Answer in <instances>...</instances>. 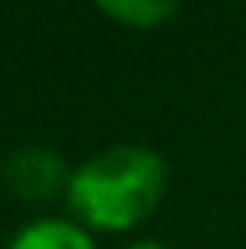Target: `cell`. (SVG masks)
I'll return each mask as SVG.
<instances>
[{
  "mask_svg": "<svg viewBox=\"0 0 246 249\" xmlns=\"http://www.w3.org/2000/svg\"><path fill=\"white\" fill-rule=\"evenodd\" d=\"M69 174L58 152L40 148V144H25V148L11 152L4 162V184L11 188V195H19L25 202H47L51 195L62 192L69 184Z\"/></svg>",
  "mask_w": 246,
  "mask_h": 249,
  "instance_id": "cell-2",
  "label": "cell"
},
{
  "mask_svg": "<svg viewBox=\"0 0 246 249\" xmlns=\"http://www.w3.org/2000/svg\"><path fill=\"white\" fill-rule=\"evenodd\" d=\"M127 249H170V246H159V242H131Z\"/></svg>",
  "mask_w": 246,
  "mask_h": 249,
  "instance_id": "cell-5",
  "label": "cell"
},
{
  "mask_svg": "<svg viewBox=\"0 0 246 249\" xmlns=\"http://www.w3.org/2000/svg\"><path fill=\"white\" fill-rule=\"evenodd\" d=\"M7 249H98L91 231L73 217H40L11 235Z\"/></svg>",
  "mask_w": 246,
  "mask_h": 249,
  "instance_id": "cell-3",
  "label": "cell"
},
{
  "mask_svg": "<svg viewBox=\"0 0 246 249\" xmlns=\"http://www.w3.org/2000/svg\"><path fill=\"white\" fill-rule=\"evenodd\" d=\"M91 4L127 29H156L177 15L181 0H91Z\"/></svg>",
  "mask_w": 246,
  "mask_h": 249,
  "instance_id": "cell-4",
  "label": "cell"
},
{
  "mask_svg": "<svg viewBox=\"0 0 246 249\" xmlns=\"http://www.w3.org/2000/svg\"><path fill=\"white\" fill-rule=\"evenodd\" d=\"M167 195V162L145 144H113L69 174L65 206L87 231H134Z\"/></svg>",
  "mask_w": 246,
  "mask_h": 249,
  "instance_id": "cell-1",
  "label": "cell"
}]
</instances>
